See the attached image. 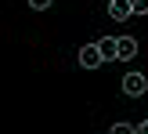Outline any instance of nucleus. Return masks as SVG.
<instances>
[{
    "label": "nucleus",
    "mask_w": 148,
    "mask_h": 134,
    "mask_svg": "<svg viewBox=\"0 0 148 134\" xmlns=\"http://www.w3.org/2000/svg\"><path fill=\"white\" fill-rule=\"evenodd\" d=\"M123 94H130V98L148 94V80L141 76V73H127V76H123Z\"/></svg>",
    "instance_id": "nucleus-1"
},
{
    "label": "nucleus",
    "mask_w": 148,
    "mask_h": 134,
    "mask_svg": "<svg viewBox=\"0 0 148 134\" xmlns=\"http://www.w3.org/2000/svg\"><path fill=\"white\" fill-rule=\"evenodd\" d=\"M101 62H105V55H101L98 44H83V47H79V65H83V69H98Z\"/></svg>",
    "instance_id": "nucleus-2"
},
{
    "label": "nucleus",
    "mask_w": 148,
    "mask_h": 134,
    "mask_svg": "<svg viewBox=\"0 0 148 134\" xmlns=\"http://www.w3.org/2000/svg\"><path fill=\"white\" fill-rule=\"evenodd\" d=\"M134 55H137V40L134 36H116V58L119 62H130Z\"/></svg>",
    "instance_id": "nucleus-3"
},
{
    "label": "nucleus",
    "mask_w": 148,
    "mask_h": 134,
    "mask_svg": "<svg viewBox=\"0 0 148 134\" xmlns=\"http://www.w3.org/2000/svg\"><path fill=\"white\" fill-rule=\"evenodd\" d=\"M108 15H112L116 22L130 18V15H134V0H108Z\"/></svg>",
    "instance_id": "nucleus-4"
},
{
    "label": "nucleus",
    "mask_w": 148,
    "mask_h": 134,
    "mask_svg": "<svg viewBox=\"0 0 148 134\" xmlns=\"http://www.w3.org/2000/svg\"><path fill=\"white\" fill-rule=\"evenodd\" d=\"M98 47H101V55H105V58H116V36H108V40H98Z\"/></svg>",
    "instance_id": "nucleus-5"
},
{
    "label": "nucleus",
    "mask_w": 148,
    "mask_h": 134,
    "mask_svg": "<svg viewBox=\"0 0 148 134\" xmlns=\"http://www.w3.org/2000/svg\"><path fill=\"white\" fill-rule=\"evenodd\" d=\"M108 134H137V127H134V123H112Z\"/></svg>",
    "instance_id": "nucleus-6"
},
{
    "label": "nucleus",
    "mask_w": 148,
    "mask_h": 134,
    "mask_svg": "<svg viewBox=\"0 0 148 134\" xmlns=\"http://www.w3.org/2000/svg\"><path fill=\"white\" fill-rule=\"evenodd\" d=\"M51 4H54V0H29V7H33V11H47Z\"/></svg>",
    "instance_id": "nucleus-7"
},
{
    "label": "nucleus",
    "mask_w": 148,
    "mask_h": 134,
    "mask_svg": "<svg viewBox=\"0 0 148 134\" xmlns=\"http://www.w3.org/2000/svg\"><path fill=\"white\" fill-rule=\"evenodd\" d=\"M134 15H148V0H134Z\"/></svg>",
    "instance_id": "nucleus-8"
},
{
    "label": "nucleus",
    "mask_w": 148,
    "mask_h": 134,
    "mask_svg": "<svg viewBox=\"0 0 148 134\" xmlns=\"http://www.w3.org/2000/svg\"><path fill=\"white\" fill-rule=\"evenodd\" d=\"M137 134H148V120H145V123H137Z\"/></svg>",
    "instance_id": "nucleus-9"
}]
</instances>
